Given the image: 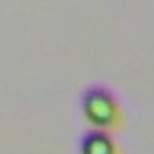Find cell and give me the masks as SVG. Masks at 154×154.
<instances>
[{"label":"cell","instance_id":"obj_1","mask_svg":"<svg viewBox=\"0 0 154 154\" xmlns=\"http://www.w3.org/2000/svg\"><path fill=\"white\" fill-rule=\"evenodd\" d=\"M81 111L86 122L95 129H115L122 122L118 100L113 91L102 84L88 86L81 95Z\"/></svg>","mask_w":154,"mask_h":154},{"label":"cell","instance_id":"obj_2","mask_svg":"<svg viewBox=\"0 0 154 154\" xmlns=\"http://www.w3.org/2000/svg\"><path fill=\"white\" fill-rule=\"evenodd\" d=\"M77 152L79 154H120L113 134L109 131L95 129V127H91L90 131H86L81 136L79 145H77Z\"/></svg>","mask_w":154,"mask_h":154}]
</instances>
